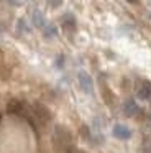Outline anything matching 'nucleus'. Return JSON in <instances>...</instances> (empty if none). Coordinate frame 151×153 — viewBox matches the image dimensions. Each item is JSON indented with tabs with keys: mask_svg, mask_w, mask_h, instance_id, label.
Wrapping results in <instances>:
<instances>
[{
	"mask_svg": "<svg viewBox=\"0 0 151 153\" xmlns=\"http://www.w3.org/2000/svg\"><path fill=\"white\" fill-rule=\"evenodd\" d=\"M7 112L10 115H18V117H23L26 119L31 125H35V120H33V112L31 109H28L23 100H18V99H12L8 104H7Z\"/></svg>",
	"mask_w": 151,
	"mask_h": 153,
	"instance_id": "1",
	"label": "nucleus"
},
{
	"mask_svg": "<svg viewBox=\"0 0 151 153\" xmlns=\"http://www.w3.org/2000/svg\"><path fill=\"white\" fill-rule=\"evenodd\" d=\"M53 138H54V145L58 146L59 150H67L69 146H72V137L71 133H69L67 128H64V127L58 125L54 128V135H53Z\"/></svg>",
	"mask_w": 151,
	"mask_h": 153,
	"instance_id": "2",
	"label": "nucleus"
},
{
	"mask_svg": "<svg viewBox=\"0 0 151 153\" xmlns=\"http://www.w3.org/2000/svg\"><path fill=\"white\" fill-rule=\"evenodd\" d=\"M31 112H33V117H35L39 123H48L49 120H51V112H49V109L46 105H43V104H39V102H35L31 105Z\"/></svg>",
	"mask_w": 151,
	"mask_h": 153,
	"instance_id": "3",
	"label": "nucleus"
},
{
	"mask_svg": "<svg viewBox=\"0 0 151 153\" xmlns=\"http://www.w3.org/2000/svg\"><path fill=\"white\" fill-rule=\"evenodd\" d=\"M77 79H79L81 89L84 91V92H87V94H92V91H94V82H92L90 76H89L87 73H84V71H81V73L77 74Z\"/></svg>",
	"mask_w": 151,
	"mask_h": 153,
	"instance_id": "4",
	"label": "nucleus"
},
{
	"mask_svg": "<svg viewBox=\"0 0 151 153\" xmlns=\"http://www.w3.org/2000/svg\"><path fill=\"white\" fill-rule=\"evenodd\" d=\"M113 135L120 140H128L131 137V130L125 125H115L113 127Z\"/></svg>",
	"mask_w": 151,
	"mask_h": 153,
	"instance_id": "5",
	"label": "nucleus"
},
{
	"mask_svg": "<svg viewBox=\"0 0 151 153\" xmlns=\"http://www.w3.org/2000/svg\"><path fill=\"white\" fill-rule=\"evenodd\" d=\"M123 110H125V114H127V115H135V114L138 112V105H136V102H135L133 99L125 100V104H123Z\"/></svg>",
	"mask_w": 151,
	"mask_h": 153,
	"instance_id": "6",
	"label": "nucleus"
},
{
	"mask_svg": "<svg viewBox=\"0 0 151 153\" xmlns=\"http://www.w3.org/2000/svg\"><path fill=\"white\" fill-rule=\"evenodd\" d=\"M150 96H151V84L148 81H144L141 84V87L138 89V97L140 99H150Z\"/></svg>",
	"mask_w": 151,
	"mask_h": 153,
	"instance_id": "7",
	"label": "nucleus"
},
{
	"mask_svg": "<svg viewBox=\"0 0 151 153\" xmlns=\"http://www.w3.org/2000/svg\"><path fill=\"white\" fill-rule=\"evenodd\" d=\"M33 22H35L36 27H44V18H43V15L39 13V12H35V13H33Z\"/></svg>",
	"mask_w": 151,
	"mask_h": 153,
	"instance_id": "8",
	"label": "nucleus"
},
{
	"mask_svg": "<svg viewBox=\"0 0 151 153\" xmlns=\"http://www.w3.org/2000/svg\"><path fill=\"white\" fill-rule=\"evenodd\" d=\"M46 35H48V36H54V35H56V28L54 27H49L48 30H46Z\"/></svg>",
	"mask_w": 151,
	"mask_h": 153,
	"instance_id": "9",
	"label": "nucleus"
},
{
	"mask_svg": "<svg viewBox=\"0 0 151 153\" xmlns=\"http://www.w3.org/2000/svg\"><path fill=\"white\" fill-rule=\"evenodd\" d=\"M49 4H51V7H59V5L62 4V0H49Z\"/></svg>",
	"mask_w": 151,
	"mask_h": 153,
	"instance_id": "10",
	"label": "nucleus"
},
{
	"mask_svg": "<svg viewBox=\"0 0 151 153\" xmlns=\"http://www.w3.org/2000/svg\"><path fill=\"white\" fill-rule=\"evenodd\" d=\"M64 153H82V152H79V150H76L74 146H69L67 150H64Z\"/></svg>",
	"mask_w": 151,
	"mask_h": 153,
	"instance_id": "11",
	"label": "nucleus"
},
{
	"mask_svg": "<svg viewBox=\"0 0 151 153\" xmlns=\"http://www.w3.org/2000/svg\"><path fill=\"white\" fill-rule=\"evenodd\" d=\"M130 2H138V0H130Z\"/></svg>",
	"mask_w": 151,
	"mask_h": 153,
	"instance_id": "12",
	"label": "nucleus"
}]
</instances>
